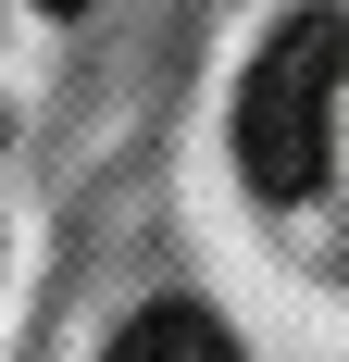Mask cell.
<instances>
[{"label":"cell","instance_id":"cell-1","mask_svg":"<svg viewBox=\"0 0 349 362\" xmlns=\"http://www.w3.org/2000/svg\"><path fill=\"white\" fill-rule=\"evenodd\" d=\"M337 88H349V25L337 13H300V25L249 63V88H237V175L262 187V200H312L324 187Z\"/></svg>","mask_w":349,"mask_h":362},{"label":"cell","instance_id":"cell-2","mask_svg":"<svg viewBox=\"0 0 349 362\" xmlns=\"http://www.w3.org/2000/svg\"><path fill=\"white\" fill-rule=\"evenodd\" d=\"M100 362H237V350H225V325H212L200 300H150V313L112 337Z\"/></svg>","mask_w":349,"mask_h":362},{"label":"cell","instance_id":"cell-3","mask_svg":"<svg viewBox=\"0 0 349 362\" xmlns=\"http://www.w3.org/2000/svg\"><path fill=\"white\" fill-rule=\"evenodd\" d=\"M37 13H88V0H37Z\"/></svg>","mask_w":349,"mask_h":362}]
</instances>
